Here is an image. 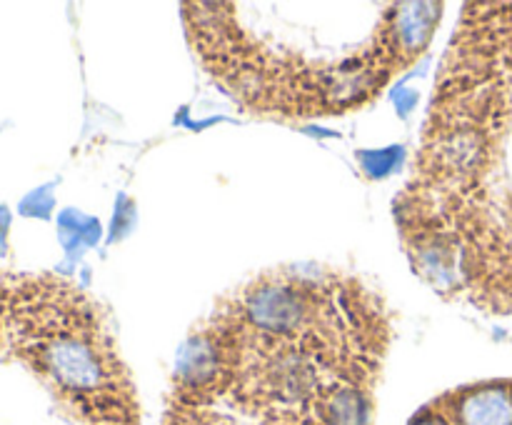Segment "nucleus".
<instances>
[{
  "instance_id": "obj_3",
  "label": "nucleus",
  "mask_w": 512,
  "mask_h": 425,
  "mask_svg": "<svg viewBox=\"0 0 512 425\" xmlns=\"http://www.w3.org/2000/svg\"><path fill=\"white\" fill-rule=\"evenodd\" d=\"M410 425H450V420L445 418L443 413H433V410H423L418 418L413 420Z\"/></svg>"
},
{
  "instance_id": "obj_1",
  "label": "nucleus",
  "mask_w": 512,
  "mask_h": 425,
  "mask_svg": "<svg viewBox=\"0 0 512 425\" xmlns=\"http://www.w3.org/2000/svg\"><path fill=\"white\" fill-rule=\"evenodd\" d=\"M450 425H512V383H480L445 398Z\"/></svg>"
},
{
  "instance_id": "obj_2",
  "label": "nucleus",
  "mask_w": 512,
  "mask_h": 425,
  "mask_svg": "<svg viewBox=\"0 0 512 425\" xmlns=\"http://www.w3.org/2000/svg\"><path fill=\"white\" fill-rule=\"evenodd\" d=\"M320 425H370L373 403L363 385L335 383L318 398Z\"/></svg>"
}]
</instances>
